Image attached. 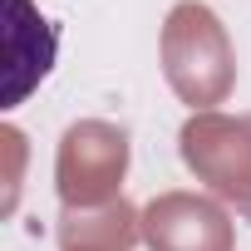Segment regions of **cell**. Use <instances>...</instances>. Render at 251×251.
Wrapping results in <instances>:
<instances>
[{"label":"cell","instance_id":"cell-1","mask_svg":"<svg viewBox=\"0 0 251 251\" xmlns=\"http://www.w3.org/2000/svg\"><path fill=\"white\" fill-rule=\"evenodd\" d=\"M5 5H10V35H5L10 84H5V108H15V103H25V94L50 74L54 50H59V30L30 5V0H5Z\"/></svg>","mask_w":251,"mask_h":251}]
</instances>
